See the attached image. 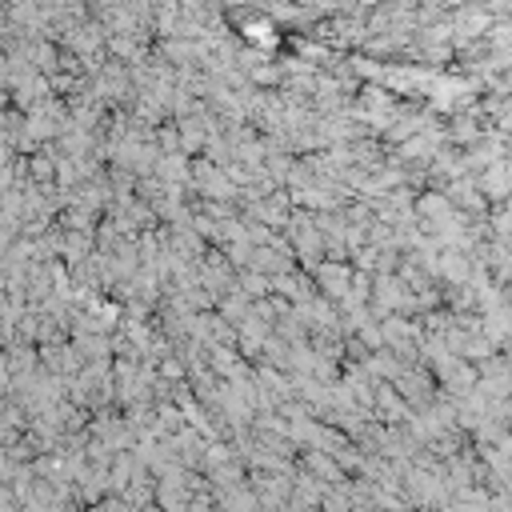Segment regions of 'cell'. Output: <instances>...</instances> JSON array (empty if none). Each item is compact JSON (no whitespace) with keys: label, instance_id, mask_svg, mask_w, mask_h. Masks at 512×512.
I'll list each match as a JSON object with an SVG mask.
<instances>
[{"label":"cell","instance_id":"obj_1","mask_svg":"<svg viewBox=\"0 0 512 512\" xmlns=\"http://www.w3.org/2000/svg\"><path fill=\"white\" fill-rule=\"evenodd\" d=\"M244 36L252 40V44H264V48L276 44V32H272L268 20H248V24H244Z\"/></svg>","mask_w":512,"mask_h":512},{"label":"cell","instance_id":"obj_2","mask_svg":"<svg viewBox=\"0 0 512 512\" xmlns=\"http://www.w3.org/2000/svg\"><path fill=\"white\" fill-rule=\"evenodd\" d=\"M440 272H444V276H452V280H464L468 264H464L460 256H444V260H440Z\"/></svg>","mask_w":512,"mask_h":512}]
</instances>
